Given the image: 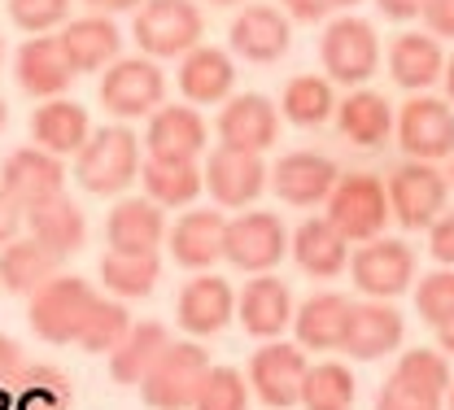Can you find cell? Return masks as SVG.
<instances>
[{
  "label": "cell",
  "mask_w": 454,
  "mask_h": 410,
  "mask_svg": "<svg viewBox=\"0 0 454 410\" xmlns=\"http://www.w3.org/2000/svg\"><path fill=\"white\" fill-rule=\"evenodd\" d=\"M140 140L127 127H97L88 144L74 153V179L92 197H118L140 179Z\"/></svg>",
  "instance_id": "obj_1"
},
{
  "label": "cell",
  "mask_w": 454,
  "mask_h": 410,
  "mask_svg": "<svg viewBox=\"0 0 454 410\" xmlns=\"http://www.w3.org/2000/svg\"><path fill=\"white\" fill-rule=\"evenodd\" d=\"M324 219L337 228L349 244H363V240H376L389 228V192H385V179L367 175V171H349L337 179L333 197L324 201Z\"/></svg>",
  "instance_id": "obj_2"
},
{
  "label": "cell",
  "mask_w": 454,
  "mask_h": 410,
  "mask_svg": "<svg viewBox=\"0 0 454 410\" xmlns=\"http://www.w3.org/2000/svg\"><path fill=\"white\" fill-rule=\"evenodd\" d=\"M349 280L367 301H394V297L411 293L419 280V262L415 249L397 236H376L363 240L349 253Z\"/></svg>",
  "instance_id": "obj_3"
},
{
  "label": "cell",
  "mask_w": 454,
  "mask_h": 410,
  "mask_svg": "<svg viewBox=\"0 0 454 410\" xmlns=\"http://www.w3.org/2000/svg\"><path fill=\"white\" fill-rule=\"evenodd\" d=\"M385 192H389V214H394L397 228L428 232L446 214L450 179H446V171H437L433 162H411L406 158L402 166H394V175L385 179Z\"/></svg>",
  "instance_id": "obj_4"
},
{
  "label": "cell",
  "mask_w": 454,
  "mask_h": 410,
  "mask_svg": "<svg viewBox=\"0 0 454 410\" xmlns=\"http://www.w3.org/2000/svg\"><path fill=\"white\" fill-rule=\"evenodd\" d=\"M92 301H97V289L83 275H53L44 289L27 297V323L49 345H74Z\"/></svg>",
  "instance_id": "obj_5"
},
{
  "label": "cell",
  "mask_w": 454,
  "mask_h": 410,
  "mask_svg": "<svg viewBox=\"0 0 454 410\" xmlns=\"http://www.w3.org/2000/svg\"><path fill=\"white\" fill-rule=\"evenodd\" d=\"M210 350L201 341H170L162 358L153 362V371L140 380V398L153 410H192L197 389L210 371Z\"/></svg>",
  "instance_id": "obj_6"
},
{
  "label": "cell",
  "mask_w": 454,
  "mask_h": 410,
  "mask_svg": "<svg viewBox=\"0 0 454 410\" xmlns=\"http://www.w3.org/2000/svg\"><path fill=\"white\" fill-rule=\"evenodd\" d=\"M201 9L192 0H145L136 9L131 35L145 58H184L201 44Z\"/></svg>",
  "instance_id": "obj_7"
},
{
  "label": "cell",
  "mask_w": 454,
  "mask_h": 410,
  "mask_svg": "<svg viewBox=\"0 0 454 410\" xmlns=\"http://www.w3.org/2000/svg\"><path fill=\"white\" fill-rule=\"evenodd\" d=\"M319 58H324V70L333 83H345V88H363L376 66H380V40H376V27L367 18H333L324 27V40H319Z\"/></svg>",
  "instance_id": "obj_8"
},
{
  "label": "cell",
  "mask_w": 454,
  "mask_h": 410,
  "mask_svg": "<svg viewBox=\"0 0 454 410\" xmlns=\"http://www.w3.org/2000/svg\"><path fill=\"white\" fill-rule=\"evenodd\" d=\"M288 253V232H284L280 214L271 210H240L236 219H227L223 232V262H231L245 275H267L276 271Z\"/></svg>",
  "instance_id": "obj_9"
},
{
  "label": "cell",
  "mask_w": 454,
  "mask_h": 410,
  "mask_svg": "<svg viewBox=\"0 0 454 410\" xmlns=\"http://www.w3.org/2000/svg\"><path fill=\"white\" fill-rule=\"evenodd\" d=\"M306 350L297 341H262L254 358H249V393L271 410H293L301 406V384H306Z\"/></svg>",
  "instance_id": "obj_10"
},
{
  "label": "cell",
  "mask_w": 454,
  "mask_h": 410,
  "mask_svg": "<svg viewBox=\"0 0 454 410\" xmlns=\"http://www.w3.org/2000/svg\"><path fill=\"white\" fill-rule=\"evenodd\" d=\"M394 140L411 162L454 158V105L442 97H406L394 118Z\"/></svg>",
  "instance_id": "obj_11"
},
{
  "label": "cell",
  "mask_w": 454,
  "mask_h": 410,
  "mask_svg": "<svg viewBox=\"0 0 454 410\" xmlns=\"http://www.w3.org/2000/svg\"><path fill=\"white\" fill-rule=\"evenodd\" d=\"M101 105L114 118H145L167 105V74L149 58H118L101 79Z\"/></svg>",
  "instance_id": "obj_12"
},
{
  "label": "cell",
  "mask_w": 454,
  "mask_h": 410,
  "mask_svg": "<svg viewBox=\"0 0 454 410\" xmlns=\"http://www.w3.org/2000/svg\"><path fill=\"white\" fill-rule=\"evenodd\" d=\"M406 341V319L389 301H354L349 319H345V337H340V353L354 362H380L389 353L402 350Z\"/></svg>",
  "instance_id": "obj_13"
},
{
  "label": "cell",
  "mask_w": 454,
  "mask_h": 410,
  "mask_svg": "<svg viewBox=\"0 0 454 410\" xmlns=\"http://www.w3.org/2000/svg\"><path fill=\"white\" fill-rule=\"evenodd\" d=\"M201 179H206V192L219 210H249L271 183L267 162L258 153H240V149H223V144L206 158Z\"/></svg>",
  "instance_id": "obj_14"
},
{
  "label": "cell",
  "mask_w": 454,
  "mask_h": 410,
  "mask_svg": "<svg viewBox=\"0 0 454 410\" xmlns=\"http://www.w3.org/2000/svg\"><path fill=\"white\" fill-rule=\"evenodd\" d=\"M231 319H236V289L215 271H197L175 297V323H179V332H188L197 341L223 332Z\"/></svg>",
  "instance_id": "obj_15"
},
{
  "label": "cell",
  "mask_w": 454,
  "mask_h": 410,
  "mask_svg": "<svg viewBox=\"0 0 454 410\" xmlns=\"http://www.w3.org/2000/svg\"><path fill=\"white\" fill-rule=\"evenodd\" d=\"M215 131H219V144L223 149H240V153H258L262 158L280 140V110L267 97H258V92L227 97Z\"/></svg>",
  "instance_id": "obj_16"
},
{
  "label": "cell",
  "mask_w": 454,
  "mask_h": 410,
  "mask_svg": "<svg viewBox=\"0 0 454 410\" xmlns=\"http://www.w3.org/2000/svg\"><path fill=\"white\" fill-rule=\"evenodd\" d=\"M337 162L324 158V153H310V149H297V153H284L271 171V188L284 205H297V210H315L333 197L337 188Z\"/></svg>",
  "instance_id": "obj_17"
},
{
  "label": "cell",
  "mask_w": 454,
  "mask_h": 410,
  "mask_svg": "<svg viewBox=\"0 0 454 410\" xmlns=\"http://www.w3.org/2000/svg\"><path fill=\"white\" fill-rule=\"evenodd\" d=\"M0 188H4L22 210H31V205L53 201V197L66 192V166H61V158L35 149V144H27V149H13V153L0 162Z\"/></svg>",
  "instance_id": "obj_18"
},
{
  "label": "cell",
  "mask_w": 454,
  "mask_h": 410,
  "mask_svg": "<svg viewBox=\"0 0 454 410\" xmlns=\"http://www.w3.org/2000/svg\"><path fill=\"white\" fill-rule=\"evenodd\" d=\"M293 289L284 284L280 275H249L245 289L236 293V319L249 337L258 341H276L284 337V328H293Z\"/></svg>",
  "instance_id": "obj_19"
},
{
  "label": "cell",
  "mask_w": 454,
  "mask_h": 410,
  "mask_svg": "<svg viewBox=\"0 0 454 410\" xmlns=\"http://www.w3.org/2000/svg\"><path fill=\"white\" fill-rule=\"evenodd\" d=\"M231 40V53L254 66H271L288 53L293 44V27H288V13L276 4H245L227 31Z\"/></svg>",
  "instance_id": "obj_20"
},
{
  "label": "cell",
  "mask_w": 454,
  "mask_h": 410,
  "mask_svg": "<svg viewBox=\"0 0 454 410\" xmlns=\"http://www.w3.org/2000/svg\"><path fill=\"white\" fill-rule=\"evenodd\" d=\"M223 232H227V219L219 205L184 210L167 228V249L184 271H210L223 258Z\"/></svg>",
  "instance_id": "obj_21"
},
{
  "label": "cell",
  "mask_w": 454,
  "mask_h": 410,
  "mask_svg": "<svg viewBox=\"0 0 454 410\" xmlns=\"http://www.w3.org/2000/svg\"><path fill=\"white\" fill-rule=\"evenodd\" d=\"M206 140H210V127L197 114V105H162L158 114H149V127H145L149 158H167V162H197Z\"/></svg>",
  "instance_id": "obj_22"
},
{
  "label": "cell",
  "mask_w": 454,
  "mask_h": 410,
  "mask_svg": "<svg viewBox=\"0 0 454 410\" xmlns=\"http://www.w3.org/2000/svg\"><path fill=\"white\" fill-rule=\"evenodd\" d=\"M110 253H158L167 244V210L145 197H127L106 214Z\"/></svg>",
  "instance_id": "obj_23"
},
{
  "label": "cell",
  "mask_w": 454,
  "mask_h": 410,
  "mask_svg": "<svg viewBox=\"0 0 454 410\" xmlns=\"http://www.w3.org/2000/svg\"><path fill=\"white\" fill-rule=\"evenodd\" d=\"M13 70H18L22 92L44 97V101L66 97L70 83H74V66H70V58H66V49H61L57 35H31V40L18 49Z\"/></svg>",
  "instance_id": "obj_24"
},
{
  "label": "cell",
  "mask_w": 454,
  "mask_h": 410,
  "mask_svg": "<svg viewBox=\"0 0 454 410\" xmlns=\"http://www.w3.org/2000/svg\"><path fill=\"white\" fill-rule=\"evenodd\" d=\"M288 253H293L297 271L310 275V280H333L340 271H349V240L324 214L306 219L297 232L288 236Z\"/></svg>",
  "instance_id": "obj_25"
},
{
  "label": "cell",
  "mask_w": 454,
  "mask_h": 410,
  "mask_svg": "<svg viewBox=\"0 0 454 410\" xmlns=\"http://www.w3.org/2000/svg\"><path fill=\"white\" fill-rule=\"evenodd\" d=\"M22 228H27L31 240H40L49 253H57L61 262L70 253H79L83 240H88V219H83V210L66 192L53 197V201H40V205L22 210Z\"/></svg>",
  "instance_id": "obj_26"
},
{
  "label": "cell",
  "mask_w": 454,
  "mask_h": 410,
  "mask_svg": "<svg viewBox=\"0 0 454 410\" xmlns=\"http://www.w3.org/2000/svg\"><path fill=\"white\" fill-rule=\"evenodd\" d=\"M236 88V61L215 44H197L192 53L179 61V92L188 97V105H219Z\"/></svg>",
  "instance_id": "obj_27"
},
{
  "label": "cell",
  "mask_w": 454,
  "mask_h": 410,
  "mask_svg": "<svg viewBox=\"0 0 454 410\" xmlns=\"http://www.w3.org/2000/svg\"><path fill=\"white\" fill-rule=\"evenodd\" d=\"M92 135V122H88V110L79 101H66V97H53V101H40L35 114H31V140L35 149L53 153V158H66V153H79Z\"/></svg>",
  "instance_id": "obj_28"
},
{
  "label": "cell",
  "mask_w": 454,
  "mask_h": 410,
  "mask_svg": "<svg viewBox=\"0 0 454 410\" xmlns=\"http://www.w3.org/2000/svg\"><path fill=\"white\" fill-rule=\"evenodd\" d=\"M389 74H394L397 88H406V92L433 88L446 74V49H442V40L428 35V31H402L394 44H389Z\"/></svg>",
  "instance_id": "obj_29"
},
{
  "label": "cell",
  "mask_w": 454,
  "mask_h": 410,
  "mask_svg": "<svg viewBox=\"0 0 454 410\" xmlns=\"http://www.w3.org/2000/svg\"><path fill=\"white\" fill-rule=\"evenodd\" d=\"M349 297L340 293H315L306 297L297 310H293V337L306 353H328L340 350V337H345V319H349Z\"/></svg>",
  "instance_id": "obj_30"
},
{
  "label": "cell",
  "mask_w": 454,
  "mask_h": 410,
  "mask_svg": "<svg viewBox=\"0 0 454 410\" xmlns=\"http://www.w3.org/2000/svg\"><path fill=\"white\" fill-rule=\"evenodd\" d=\"M394 105L380 92H367V88L349 92L337 105V127L354 149H385L394 140Z\"/></svg>",
  "instance_id": "obj_31"
},
{
  "label": "cell",
  "mask_w": 454,
  "mask_h": 410,
  "mask_svg": "<svg viewBox=\"0 0 454 410\" xmlns=\"http://www.w3.org/2000/svg\"><path fill=\"white\" fill-rule=\"evenodd\" d=\"M61 49L74 66V74H88V70H101V66H114L118 61V49H122V31L114 27L106 13H92V18H74L61 27Z\"/></svg>",
  "instance_id": "obj_32"
},
{
  "label": "cell",
  "mask_w": 454,
  "mask_h": 410,
  "mask_svg": "<svg viewBox=\"0 0 454 410\" xmlns=\"http://www.w3.org/2000/svg\"><path fill=\"white\" fill-rule=\"evenodd\" d=\"M53 275H61V258L49 253L40 240L18 236V240H9L0 249V284H4V293L31 297L35 289H44Z\"/></svg>",
  "instance_id": "obj_33"
},
{
  "label": "cell",
  "mask_w": 454,
  "mask_h": 410,
  "mask_svg": "<svg viewBox=\"0 0 454 410\" xmlns=\"http://www.w3.org/2000/svg\"><path fill=\"white\" fill-rule=\"evenodd\" d=\"M170 345V332L158 323V319H145V323H131V332H127V341L110 353V375L114 384H122V389H140V380L153 371V362L162 358V350Z\"/></svg>",
  "instance_id": "obj_34"
},
{
  "label": "cell",
  "mask_w": 454,
  "mask_h": 410,
  "mask_svg": "<svg viewBox=\"0 0 454 410\" xmlns=\"http://www.w3.org/2000/svg\"><path fill=\"white\" fill-rule=\"evenodd\" d=\"M140 183H145V197L158 201L162 210H192V201L206 188L197 162H167V158H145Z\"/></svg>",
  "instance_id": "obj_35"
},
{
  "label": "cell",
  "mask_w": 454,
  "mask_h": 410,
  "mask_svg": "<svg viewBox=\"0 0 454 410\" xmlns=\"http://www.w3.org/2000/svg\"><path fill=\"white\" fill-rule=\"evenodd\" d=\"M74 384L53 362H27L13 380V410H70Z\"/></svg>",
  "instance_id": "obj_36"
},
{
  "label": "cell",
  "mask_w": 454,
  "mask_h": 410,
  "mask_svg": "<svg viewBox=\"0 0 454 410\" xmlns=\"http://www.w3.org/2000/svg\"><path fill=\"white\" fill-rule=\"evenodd\" d=\"M162 280V258L158 253H110L101 258V284L118 301H140L158 289Z\"/></svg>",
  "instance_id": "obj_37"
},
{
  "label": "cell",
  "mask_w": 454,
  "mask_h": 410,
  "mask_svg": "<svg viewBox=\"0 0 454 410\" xmlns=\"http://www.w3.org/2000/svg\"><path fill=\"white\" fill-rule=\"evenodd\" d=\"M402 389H411V393H419V398H428V402H442L446 406V389H450L454 371H450V358L437 350H428V345H415V350H406L397 358L394 375Z\"/></svg>",
  "instance_id": "obj_38"
},
{
  "label": "cell",
  "mask_w": 454,
  "mask_h": 410,
  "mask_svg": "<svg viewBox=\"0 0 454 410\" xmlns=\"http://www.w3.org/2000/svg\"><path fill=\"white\" fill-rule=\"evenodd\" d=\"M280 114L293 127H319L337 114V92H333V79L324 74H297L284 83L280 97Z\"/></svg>",
  "instance_id": "obj_39"
},
{
  "label": "cell",
  "mask_w": 454,
  "mask_h": 410,
  "mask_svg": "<svg viewBox=\"0 0 454 410\" xmlns=\"http://www.w3.org/2000/svg\"><path fill=\"white\" fill-rule=\"evenodd\" d=\"M127 332H131V310L118 297H97L83 328H79V337H74V345L83 353H106L110 358L127 341Z\"/></svg>",
  "instance_id": "obj_40"
},
{
  "label": "cell",
  "mask_w": 454,
  "mask_h": 410,
  "mask_svg": "<svg viewBox=\"0 0 454 410\" xmlns=\"http://www.w3.org/2000/svg\"><path fill=\"white\" fill-rule=\"evenodd\" d=\"M358 380L345 362H315L301 384V410H354Z\"/></svg>",
  "instance_id": "obj_41"
},
{
  "label": "cell",
  "mask_w": 454,
  "mask_h": 410,
  "mask_svg": "<svg viewBox=\"0 0 454 410\" xmlns=\"http://www.w3.org/2000/svg\"><path fill=\"white\" fill-rule=\"evenodd\" d=\"M415 314L437 332L442 323L454 319V267H442V271H428L415 280Z\"/></svg>",
  "instance_id": "obj_42"
},
{
  "label": "cell",
  "mask_w": 454,
  "mask_h": 410,
  "mask_svg": "<svg viewBox=\"0 0 454 410\" xmlns=\"http://www.w3.org/2000/svg\"><path fill=\"white\" fill-rule=\"evenodd\" d=\"M192 410H249V380L236 367H210Z\"/></svg>",
  "instance_id": "obj_43"
},
{
  "label": "cell",
  "mask_w": 454,
  "mask_h": 410,
  "mask_svg": "<svg viewBox=\"0 0 454 410\" xmlns=\"http://www.w3.org/2000/svg\"><path fill=\"white\" fill-rule=\"evenodd\" d=\"M9 18L27 35H53V27L70 18V0H9Z\"/></svg>",
  "instance_id": "obj_44"
},
{
  "label": "cell",
  "mask_w": 454,
  "mask_h": 410,
  "mask_svg": "<svg viewBox=\"0 0 454 410\" xmlns=\"http://www.w3.org/2000/svg\"><path fill=\"white\" fill-rule=\"evenodd\" d=\"M376 410H446V406L442 402H428V398H419L411 389H402L397 380H385L380 393H376Z\"/></svg>",
  "instance_id": "obj_45"
},
{
  "label": "cell",
  "mask_w": 454,
  "mask_h": 410,
  "mask_svg": "<svg viewBox=\"0 0 454 410\" xmlns=\"http://www.w3.org/2000/svg\"><path fill=\"white\" fill-rule=\"evenodd\" d=\"M428 253L437 267H454V210H446L433 228H428Z\"/></svg>",
  "instance_id": "obj_46"
},
{
  "label": "cell",
  "mask_w": 454,
  "mask_h": 410,
  "mask_svg": "<svg viewBox=\"0 0 454 410\" xmlns=\"http://www.w3.org/2000/svg\"><path fill=\"white\" fill-rule=\"evenodd\" d=\"M424 22H428V35L454 40V0H428L424 4Z\"/></svg>",
  "instance_id": "obj_47"
},
{
  "label": "cell",
  "mask_w": 454,
  "mask_h": 410,
  "mask_svg": "<svg viewBox=\"0 0 454 410\" xmlns=\"http://www.w3.org/2000/svg\"><path fill=\"white\" fill-rule=\"evenodd\" d=\"M22 367H27L22 345H18L13 337H4V332H0V389H13V380L22 375Z\"/></svg>",
  "instance_id": "obj_48"
},
{
  "label": "cell",
  "mask_w": 454,
  "mask_h": 410,
  "mask_svg": "<svg viewBox=\"0 0 454 410\" xmlns=\"http://www.w3.org/2000/svg\"><path fill=\"white\" fill-rule=\"evenodd\" d=\"M18 232H22V205L0 188V249H4L9 240H18Z\"/></svg>",
  "instance_id": "obj_49"
},
{
  "label": "cell",
  "mask_w": 454,
  "mask_h": 410,
  "mask_svg": "<svg viewBox=\"0 0 454 410\" xmlns=\"http://www.w3.org/2000/svg\"><path fill=\"white\" fill-rule=\"evenodd\" d=\"M280 4H284V13L297 18V22H324L333 13L328 0H280Z\"/></svg>",
  "instance_id": "obj_50"
},
{
  "label": "cell",
  "mask_w": 454,
  "mask_h": 410,
  "mask_svg": "<svg viewBox=\"0 0 454 410\" xmlns=\"http://www.w3.org/2000/svg\"><path fill=\"white\" fill-rule=\"evenodd\" d=\"M380 4V13L385 18H394V22H411V18H424V4L428 0H376Z\"/></svg>",
  "instance_id": "obj_51"
},
{
  "label": "cell",
  "mask_w": 454,
  "mask_h": 410,
  "mask_svg": "<svg viewBox=\"0 0 454 410\" xmlns=\"http://www.w3.org/2000/svg\"><path fill=\"white\" fill-rule=\"evenodd\" d=\"M88 4H92L97 13H106V18H110V13H127V9H140L145 0H88Z\"/></svg>",
  "instance_id": "obj_52"
},
{
  "label": "cell",
  "mask_w": 454,
  "mask_h": 410,
  "mask_svg": "<svg viewBox=\"0 0 454 410\" xmlns=\"http://www.w3.org/2000/svg\"><path fill=\"white\" fill-rule=\"evenodd\" d=\"M437 350L446 353V358H454V319H450V323H442V328H437Z\"/></svg>",
  "instance_id": "obj_53"
},
{
  "label": "cell",
  "mask_w": 454,
  "mask_h": 410,
  "mask_svg": "<svg viewBox=\"0 0 454 410\" xmlns=\"http://www.w3.org/2000/svg\"><path fill=\"white\" fill-rule=\"evenodd\" d=\"M442 79H446V101L454 105V58H446V74Z\"/></svg>",
  "instance_id": "obj_54"
},
{
  "label": "cell",
  "mask_w": 454,
  "mask_h": 410,
  "mask_svg": "<svg viewBox=\"0 0 454 410\" xmlns=\"http://www.w3.org/2000/svg\"><path fill=\"white\" fill-rule=\"evenodd\" d=\"M0 410H13V389H0Z\"/></svg>",
  "instance_id": "obj_55"
},
{
  "label": "cell",
  "mask_w": 454,
  "mask_h": 410,
  "mask_svg": "<svg viewBox=\"0 0 454 410\" xmlns=\"http://www.w3.org/2000/svg\"><path fill=\"white\" fill-rule=\"evenodd\" d=\"M328 4H333V9H354L358 0H328Z\"/></svg>",
  "instance_id": "obj_56"
},
{
  "label": "cell",
  "mask_w": 454,
  "mask_h": 410,
  "mask_svg": "<svg viewBox=\"0 0 454 410\" xmlns=\"http://www.w3.org/2000/svg\"><path fill=\"white\" fill-rule=\"evenodd\" d=\"M446 410H454V380H450V389H446Z\"/></svg>",
  "instance_id": "obj_57"
},
{
  "label": "cell",
  "mask_w": 454,
  "mask_h": 410,
  "mask_svg": "<svg viewBox=\"0 0 454 410\" xmlns=\"http://www.w3.org/2000/svg\"><path fill=\"white\" fill-rule=\"evenodd\" d=\"M4 118H9V110H4V101H0V127H4Z\"/></svg>",
  "instance_id": "obj_58"
},
{
  "label": "cell",
  "mask_w": 454,
  "mask_h": 410,
  "mask_svg": "<svg viewBox=\"0 0 454 410\" xmlns=\"http://www.w3.org/2000/svg\"><path fill=\"white\" fill-rule=\"evenodd\" d=\"M446 179H450V192H454V158H450V175H446Z\"/></svg>",
  "instance_id": "obj_59"
},
{
  "label": "cell",
  "mask_w": 454,
  "mask_h": 410,
  "mask_svg": "<svg viewBox=\"0 0 454 410\" xmlns=\"http://www.w3.org/2000/svg\"><path fill=\"white\" fill-rule=\"evenodd\" d=\"M210 4H236V0H210Z\"/></svg>",
  "instance_id": "obj_60"
},
{
  "label": "cell",
  "mask_w": 454,
  "mask_h": 410,
  "mask_svg": "<svg viewBox=\"0 0 454 410\" xmlns=\"http://www.w3.org/2000/svg\"><path fill=\"white\" fill-rule=\"evenodd\" d=\"M0 61H4V40H0Z\"/></svg>",
  "instance_id": "obj_61"
}]
</instances>
